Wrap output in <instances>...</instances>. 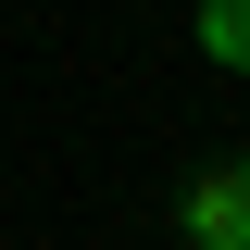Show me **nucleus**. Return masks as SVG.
Listing matches in <instances>:
<instances>
[{"instance_id":"2","label":"nucleus","mask_w":250,"mask_h":250,"mask_svg":"<svg viewBox=\"0 0 250 250\" xmlns=\"http://www.w3.org/2000/svg\"><path fill=\"white\" fill-rule=\"evenodd\" d=\"M200 50L225 75H250V0H200Z\"/></svg>"},{"instance_id":"3","label":"nucleus","mask_w":250,"mask_h":250,"mask_svg":"<svg viewBox=\"0 0 250 250\" xmlns=\"http://www.w3.org/2000/svg\"><path fill=\"white\" fill-rule=\"evenodd\" d=\"M238 175H250V150H238Z\"/></svg>"},{"instance_id":"1","label":"nucleus","mask_w":250,"mask_h":250,"mask_svg":"<svg viewBox=\"0 0 250 250\" xmlns=\"http://www.w3.org/2000/svg\"><path fill=\"white\" fill-rule=\"evenodd\" d=\"M188 250H250V175L238 163H213V175H188Z\"/></svg>"}]
</instances>
